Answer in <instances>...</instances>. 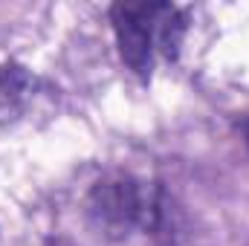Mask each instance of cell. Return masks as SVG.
Here are the masks:
<instances>
[{
  "instance_id": "1",
  "label": "cell",
  "mask_w": 249,
  "mask_h": 246,
  "mask_svg": "<svg viewBox=\"0 0 249 246\" xmlns=\"http://www.w3.org/2000/svg\"><path fill=\"white\" fill-rule=\"evenodd\" d=\"M110 20L122 61L142 78L151 75L154 50L177 58L186 35V15L171 3H113Z\"/></svg>"
},
{
  "instance_id": "2",
  "label": "cell",
  "mask_w": 249,
  "mask_h": 246,
  "mask_svg": "<svg viewBox=\"0 0 249 246\" xmlns=\"http://www.w3.org/2000/svg\"><path fill=\"white\" fill-rule=\"evenodd\" d=\"M84 211H87V223L93 226L96 235L119 241V238H127L142 223L148 209H145L139 183L133 177L113 174L90 188Z\"/></svg>"
},
{
  "instance_id": "3",
  "label": "cell",
  "mask_w": 249,
  "mask_h": 246,
  "mask_svg": "<svg viewBox=\"0 0 249 246\" xmlns=\"http://www.w3.org/2000/svg\"><path fill=\"white\" fill-rule=\"evenodd\" d=\"M29 84V75L23 67H15V64H3L0 67V107L15 102Z\"/></svg>"
},
{
  "instance_id": "4",
  "label": "cell",
  "mask_w": 249,
  "mask_h": 246,
  "mask_svg": "<svg viewBox=\"0 0 249 246\" xmlns=\"http://www.w3.org/2000/svg\"><path fill=\"white\" fill-rule=\"evenodd\" d=\"M241 130H244V136H247V145H249V119L244 124H241Z\"/></svg>"
}]
</instances>
